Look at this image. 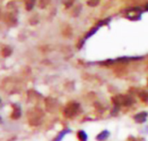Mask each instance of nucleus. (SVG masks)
I'll list each match as a JSON object with an SVG mask.
<instances>
[{
  "mask_svg": "<svg viewBox=\"0 0 148 141\" xmlns=\"http://www.w3.org/2000/svg\"><path fill=\"white\" fill-rule=\"evenodd\" d=\"M79 110H80V106L75 102H71L66 107V108L64 110V114L67 117L71 118V117H74L75 115H76L78 114Z\"/></svg>",
  "mask_w": 148,
  "mask_h": 141,
  "instance_id": "1",
  "label": "nucleus"
},
{
  "mask_svg": "<svg viewBox=\"0 0 148 141\" xmlns=\"http://www.w3.org/2000/svg\"><path fill=\"white\" fill-rule=\"evenodd\" d=\"M114 101L117 106L123 105V106H130L133 104L134 100L133 98L129 96H123V95H119L114 98Z\"/></svg>",
  "mask_w": 148,
  "mask_h": 141,
  "instance_id": "2",
  "label": "nucleus"
},
{
  "mask_svg": "<svg viewBox=\"0 0 148 141\" xmlns=\"http://www.w3.org/2000/svg\"><path fill=\"white\" fill-rule=\"evenodd\" d=\"M147 117H148L147 113H146V112H142V113L137 114L134 117V120H135L136 122H138V123H144V122H146V121H147Z\"/></svg>",
  "mask_w": 148,
  "mask_h": 141,
  "instance_id": "3",
  "label": "nucleus"
},
{
  "mask_svg": "<svg viewBox=\"0 0 148 141\" xmlns=\"http://www.w3.org/2000/svg\"><path fill=\"white\" fill-rule=\"evenodd\" d=\"M109 136H110V133L108 130H104L100 134L97 135L96 140L99 141H104L106 140H108Z\"/></svg>",
  "mask_w": 148,
  "mask_h": 141,
  "instance_id": "4",
  "label": "nucleus"
},
{
  "mask_svg": "<svg viewBox=\"0 0 148 141\" xmlns=\"http://www.w3.org/2000/svg\"><path fill=\"white\" fill-rule=\"evenodd\" d=\"M70 132H71V131H70L69 129H65V130L62 131V132L57 135L56 139H55V140L54 141H61L63 138H64V136H65L67 133H70Z\"/></svg>",
  "mask_w": 148,
  "mask_h": 141,
  "instance_id": "5",
  "label": "nucleus"
},
{
  "mask_svg": "<svg viewBox=\"0 0 148 141\" xmlns=\"http://www.w3.org/2000/svg\"><path fill=\"white\" fill-rule=\"evenodd\" d=\"M77 137L78 139L80 140V141H87L88 140V135L87 133L83 131V130H81L78 132L77 133Z\"/></svg>",
  "mask_w": 148,
  "mask_h": 141,
  "instance_id": "6",
  "label": "nucleus"
},
{
  "mask_svg": "<svg viewBox=\"0 0 148 141\" xmlns=\"http://www.w3.org/2000/svg\"><path fill=\"white\" fill-rule=\"evenodd\" d=\"M20 115H21V111H20L19 107H15L14 108V111L12 113V118L17 119V118L20 117Z\"/></svg>",
  "mask_w": 148,
  "mask_h": 141,
  "instance_id": "7",
  "label": "nucleus"
},
{
  "mask_svg": "<svg viewBox=\"0 0 148 141\" xmlns=\"http://www.w3.org/2000/svg\"><path fill=\"white\" fill-rule=\"evenodd\" d=\"M140 98L143 101H148V94L146 92H142L139 94Z\"/></svg>",
  "mask_w": 148,
  "mask_h": 141,
  "instance_id": "8",
  "label": "nucleus"
},
{
  "mask_svg": "<svg viewBox=\"0 0 148 141\" xmlns=\"http://www.w3.org/2000/svg\"><path fill=\"white\" fill-rule=\"evenodd\" d=\"M35 3V0H26V5H27V10H31L33 7V4Z\"/></svg>",
  "mask_w": 148,
  "mask_h": 141,
  "instance_id": "9",
  "label": "nucleus"
},
{
  "mask_svg": "<svg viewBox=\"0 0 148 141\" xmlns=\"http://www.w3.org/2000/svg\"><path fill=\"white\" fill-rule=\"evenodd\" d=\"M98 2H99V0H89L88 3L89 5L95 6V5H96V4L98 3Z\"/></svg>",
  "mask_w": 148,
  "mask_h": 141,
  "instance_id": "10",
  "label": "nucleus"
},
{
  "mask_svg": "<svg viewBox=\"0 0 148 141\" xmlns=\"http://www.w3.org/2000/svg\"><path fill=\"white\" fill-rule=\"evenodd\" d=\"M146 131H147V132H148V127H147V129H146Z\"/></svg>",
  "mask_w": 148,
  "mask_h": 141,
  "instance_id": "11",
  "label": "nucleus"
}]
</instances>
